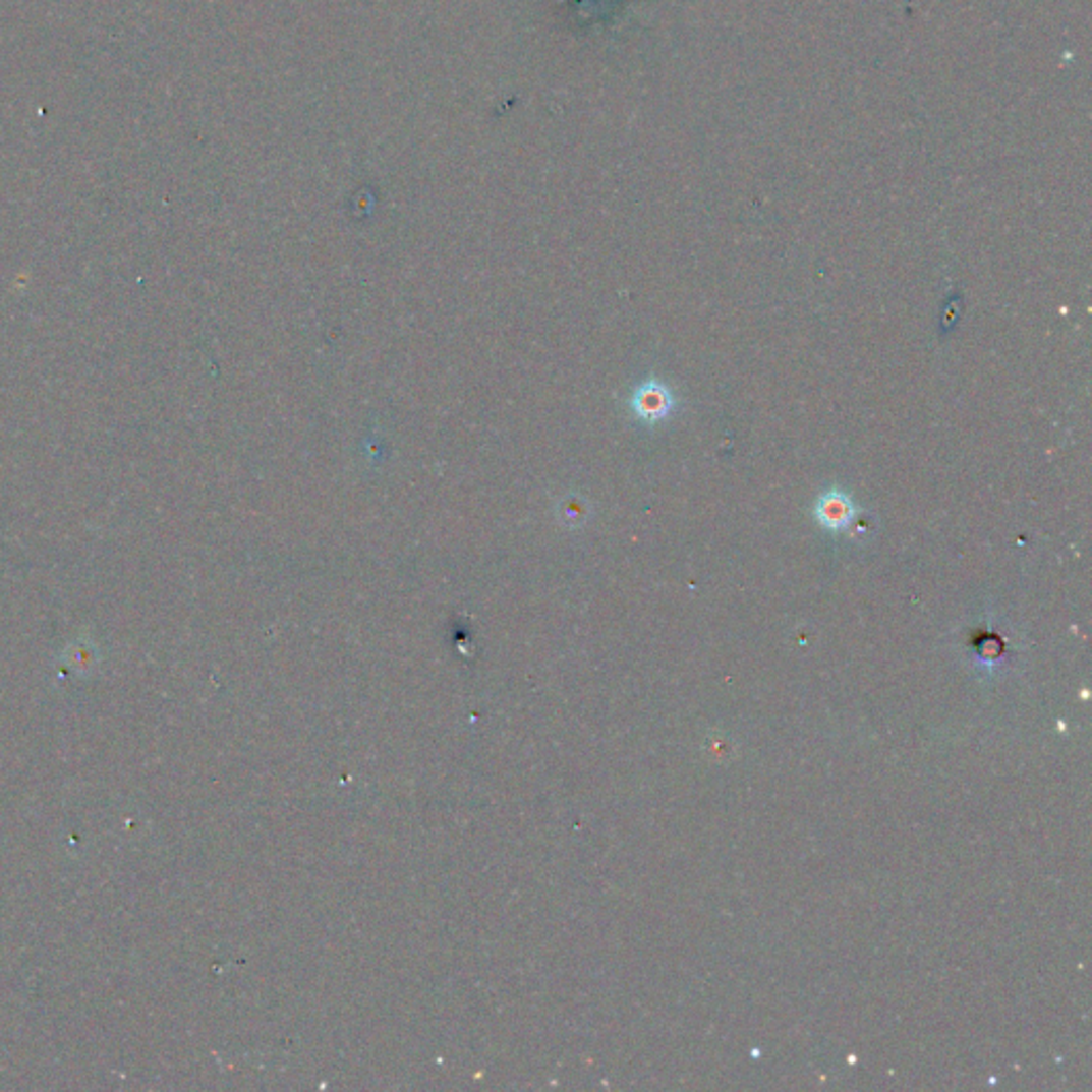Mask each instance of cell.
<instances>
[{"label":"cell","instance_id":"6da1fadb","mask_svg":"<svg viewBox=\"0 0 1092 1092\" xmlns=\"http://www.w3.org/2000/svg\"><path fill=\"white\" fill-rule=\"evenodd\" d=\"M632 404H634L636 414L642 416L644 420H662L671 414L675 399L664 385L649 383L636 391Z\"/></svg>","mask_w":1092,"mask_h":1092},{"label":"cell","instance_id":"7a4b0ae2","mask_svg":"<svg viewBox=\"0 0 1092 1092\" xmlns=\"http://www.w3.org/2000/svg\"><path fill=\"white\" fill-rule=\"evenodd\" d=\"M817 519L830 529H845L854 519V504L841 492H830L817 502Z\"/></svg>","mask_w":1092,"mask_h":1092}]
</instances>
